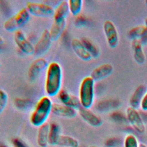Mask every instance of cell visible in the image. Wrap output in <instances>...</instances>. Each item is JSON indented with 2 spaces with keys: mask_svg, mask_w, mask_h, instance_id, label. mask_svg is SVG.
Masks as SVG:
<instances>
[{
  "mask_svg": "<svg viewBox=\"0 0 147 147\" xmlns=\"http://www.w3.org/2000/svg\"><path fill=\"white\" fill-rule=\"evenodd\" d=\"M60 127L57 123L50 124L49 131V144L56 145V141L60 136Z\"/></svg>",
  "mask_w": 147,
  "mask_h": 147,
  "instance_id": "22",
  "label": "cell"
},
{
  "mask_svg": "<svg viewBox=\"0 0 147 147\" xmlns=\"http://www.w3.org/2000/svg\"><path fill=\"white\" fill-rule=\"evenodd\" d=\"M26 9L30 15L42 18L52 17L55 13L52 6L42 2L29 1L26 3Z\"/></svg>",
  "mask_w": 147,
  "mask_h": 147,
  "instance_id": "5",
  "label": "cell"
},
{
  "mask_svg": "<svg viewBox=\"0 0 147 147\" xmlns=\"http://www.w3.org/2000/svg\"><path fill=\"white\" fill-rule=\"evenodd\" d=\"M139 147H147V146H146V145H145L144 144L141 143V144H140Z\"/></svg>",
  "mask_w": 147,
  "mask_h": 147,
  "instance_id": "33",
  "label": "cell"
},
{
  "mask_svg": "<svg viewBox=\"0 0 147 147\" xmlns=\"http://www.w3.org/2000/svg\"><path fill=\"white\" fill-rule=\"evenodd\" d=\"M49 64L48 61L41 57L34 60L30 64L28 72V78L30 82L36 81L41 72L47 68Z\"/></svg>",
  "mask_w": 147,
  "mask_h": 147,
  "instance_id": "8",
  "label": "cell"
},
{
  "mask_svg": "<svg viewBox=\"0 0 147 147\" xmlns=\"http://www.w3.org/2000/svg\"><path fill=\"white\" fill-rule=\"evenodd\" d=\"M52 102L48 96H42L37 102L32 112L29 121L35 127H40L45 123L52 112Z\"/></svg>",
  "mask_w": 147,
  "mask_h": 147,
  "instance_id": "2",
  "label": "cell"
},
{
  "mask_svg": "<svg viewBox=\"0 0 147 147\" xmlns=\"http://www.w3.org/2000/svg\"><path fill=\"white\" fill-rule=\"evenodd\" d=\"M113 67L111 64L109 63H105L95 68L90 74V77L95 81H99L107 76L112 73Z\"/></svg>",
  "mask_w": 147,
  "mask_h": 147,
  "instance_id": "12",
  "label": "cell"
},
{
  "mask_svg": "<svg viewBox=\"0 0 147 147\" xmlns=\"http://www.w3.org/2000/svg\"><path fill=\"white\" fill-rule=\"evenodd\" d=\"M0 147H9L8 145H5V144H2L0 145Z\"/></svg>",
  "mask_w": 147,
  "mask_h": 147,
  "instance_id": "34",
  "label": "cell"
},
{
  "mask_svg": "<svg viewBox=\"0 0 147 147\" xmlns=\"http://www.w3.org/2000/svg\"><path fill=\"white\" fill-rule=\"evenodd\" d=\"M4 42V41H3V39L1 37V36H0V46H1L2 45H3Z\"/></svg>",
  "mask_w": 147,
  "mask_h": 147,
  "instance_id": "32",
  "label": "cell"
},
{
  "mask_svg": "<svg viewBox=\"0 0 147 147\" xmlns=\"http://www.w3.org/2000/svg\"><path fill=\"white\" fill-rule=\"evenodd\" d=\"M58 98L61 104L78 110L80 107V102L79 98L76 96L71 94L65 90H61L58 94Z\"/></svg>",
  "mask_w": 147,
  "mask_h": 147,
  "instance_id": "11",
  "label": "cell"
},
{
  "mask_svg": "<svg viewBox=\"0 0 147 147\" xmlns=\"http://www.w3.org/2000/svg\"><path fill=\"white\" fill-rule=\"evenodd\" d=\"M71 48L75 55L81 60L87 61L91 59L92 56L86 50L81 40L78 38H73L71 42Z\"/></svg>",
  "mask_w": 147,
  "mask_h": 147,
  "instance_id": "15",
  "label": "cell"
},
{
  "mask_svg": "<svg viewBox=\"0 0 147 147\" xmlns=\"http://www.w3.org/2000/svg\"><path fill=\"white\" fill-rule=\"evenodd\" d=\"M126 118L133 129L140 133L145 131V127L142 119L136 109L129 107L126 111Z\"/></svg>",
  "mask_w": 147,
  "mask_h": 147,
  "instance_id": "9",
  "label": "cell"
},
{
  "mask_svg": "<svg viewBox=\"0 0 147 147\" xmlns=\"http://www.w3.org/2000/svg\"><path fill=\"white\" fill-rule=\"evenodd\" d=\"M78 111L81 118L88 125L94 127H98L102 124V119L89 109L80 107Z\"/></svg>",
  "mask_w": 147,
  "mask_h": 147,
  "instance_id": "13",
  "label": "cell"
},
{
  "mask_svg": "<svg viewBox=\"0 0 147 147\" xmlns=\"http://www.w3.org/2000/svg\"><path fill=\"white\" fill-rule=\"evenodd\" d=\"M65 26L66 20L53 21L51 29L49 30L52 41H55L60 38L65 29Z\"/></svg>",
  "mask_w": 147,
  "mask_h": 147,
  "instance_id": "20",
  "label": "cell"
},
{
  "mask_svg": "<svg viewBox=\"0 0 147 147\" xmlns=\"http://www.w3.org/2000/svg\"><path fill=\"white\" fill-rule=\"evenodd\" d=\"M91 147H97V146H91Z\"/></svg>",
  "mask_w": 147,
  "mask_h": 147,
  "instance_id": "36",
  "label": "cell"
},
{
  "mask_svg": "<svg viewBox=\"0 0 147 147\" xmlns=\"http://www.w3.org/2000/svg\"><path fill=\"white\" fill-rule=\"evenodd\" d=\"M142 44L138 39L133 40L131 48L133 52L134 60L138 64H142L145 61V56L143 51Z\"/></svg>",
  "mask_w": 147,
  "mask_h": 147,
  "instance_id": "17",
  "label": "cell"
},
{
  "mask_svg": "<svg viewBox=\"0 0 147 147\" xmlns=\"http://www.w3.org/2000/svg\"><path fill=\"white\" fill-rule=\"evenodd\" d=\"M94 80L89 76L84 78L80 84L79 98L81 107L90 109L94 100Z\"/></svg>",
  "mask_w": 147,
  "mask_h": 147,
  "instance_id": "3",
  "label": "cell"
},
{
  "mask_svg": "<svg viewBox=\"0 0 147 147\" xmlns=\"http://www.w3.org/2000/svg\"><path fill=\"white\" fill-rule=\"evenodd\" d=\"M140 107L141 109L144 111H147V91L145 93L141 103H140Z\"/></svg>",
  "mask_w": 147,
  "mask_h": 147,
  "instance_id": "30",
  "label": "cell"
},
{
  "mask_svg": "<svg viewBox=\"0 0 147 147\" xmlns=\"http://www.w3.org/2000/svg\"><path fill=\"white\" fill-rule=\"evenodd\" d=\"M50 125L45 123L40 126L37 136V143L40 147H47L49 144V131Z\"/></svg>",
  "mask_w": 147,
  "mask_h": 147,
  "instance_id": "16",
  "label": "cell"
},
{
  "mask_svg": "<svg viewBox=\"0 0 147 147\" xmlns=\"http://www.w3.org/2000/svg\"><path fill=\"white\" fill-rule=\"evenodd\" d=\"M14 105L18 110L21 111L26 110L31 105L30 100L24 98H16L14 100Z\"/></svg>",
  "mask_w": 147,
  "mask_h": 147,
  "instance_id": "26",
  "label": "cell"
},
{
  "mask_svg": "<svg viewBox=\"0 0 147 147\" xmlns=\"http://www.w3.org/2000/svg\"><path fill=\"white\" fill-rule=\"evenodd\" d=\"M69 13L74 16H77L80 13L83 7V1L82 0H69L68 1Z\"/></svg>",
  "mask_w": 147,
  "mask_h": 147,
  "instance_id": "25",
  "label": "cell"
},
{
  "mask_svg": "<svg viewBox=\"0 0 147 147\" xmlns=\"http://www.w3.org/2000/svg\"><path fill=\"white\" fill-rule=\"evenodd\" d=\"M69 13L68 3L67 1H62L57 5L53 15V21L66 20Z\"/></svg>",
  "mask_w": 147,
  "mask_h": 147,
  "instance_id": "19",
  "label": "cell"
},
{
  "mask_svg": "<svg viewBox=\"0 0 147 147\" xmlns=\"http://www.w3.org/2000/svg\"><path fill=\"white\" fill-rule=\"evenodd\" d=\"M30 16L26 9L22 8L5 21L3 28L8 32L19 30L29 21Z\"/></svg>",
  "mask_w": 147,
  "mask_h": 147,
  "instance_id": "4",
  "label": "cell"
},
{
  "mask_svg": "<svg viewBox=\"0 0 147 147\" xmlns=\"http://www.w3.org/2000/svg\"><path fill=\"white\" fill-rule=\"evenodd\" d=\"M14 41L22 52L27 55H32L34 52V46L29 41L24 33L17 30L14 33Z\"/></svg>",
  "mask_w": 147,
  "mask_h": 147,
  "instance_id": "6",
  "label": "cell"
},
{
  "mask_svg": "<svg viewBox=\"0 0 147 147\" xmlns=\"http://www.w3.org/2000/svg\"><path fill=\"white\" fill-rule=\"evenodd\" d=\"M78 19L76 21V23L78 25H79V26L84 25V24H86V18L83 16H79L78 18Z\"/></svg>",
  "mask_w": 147,
  "mask_h": 147,
  "instance_id": "31",
  "label": "cell"
},
{
  "mask_svg": "<svg viewBox=\"0 0 147 147\" xmlns=\"http://www.w3.org/2000/svg\"><path fill=\"white\" fill-rule=\"evenodd\" d=\"M145 25L147 27V17L145 19Z\"/></svg>",
  "mask_w": 147,
  "mask_h": 147,
  "instance_id": "35",
  "label": "cell"
},
{
  "mask_svg": "<svg viewBox=\"0 0 147 147\" xmlns=\"http://www.w3.org/2000/svg\"><path fill=\"white\" fill-rule=\"evenodd\" d=\"M8 101V95L2 89L0 88V114L6 107Z\"/></svg>",
  "mask_w": 147,
  "mask_h": 147,
  "instance_id": "28",
  "label": "cell"
},
{
  "mask_svg": "<svg viewBox=\"0 0 147 147\" xmlns=\"http://www.w3.org/2000/svg\"><path fill=\"white\" fill-rule=\"evenodd\" d=\"M103 29L108 45L112 48H115L118 44L119 38L114 24L110 20H106L103 24Z\"/></svg>",
  "mask_w": 147,
  "mask_h": 147,
  "instance_id": "7",
  "label": "cell"
},
{
  "mask_svg": "<svg viewBox=\"0 0 147 147\" xmlns=\"http://www.w3.org/2000/svg\"><path fill=\"white\" fill-rule=\"evenodd\" d=\"M52 42V40L49 30H44L34 46V54L39 57L42 56L49 51Z\"/></svg>",
  "mask_w": 147,
  "mask_h": 147,
  "instance_id": "10",
  "label": "cell"
},
{
  "mask_svg": "<svg viewBox=\"0 0 147 147\" xmlns=\"http://www.w3.org/2000/svg\"><path fill=\"white\" fill-rule=\"evenodd\" d=\"M124 147H139V143L137 137L133 134L127 135L124 140Z\"/></svg>",
  "mask_w": 147,
  "mask_h": 147,
  "instance_id": "27",
  "label": "cell"
},
{
  "mask_svg": "<svg viewBox=\"0 0 147 147\" xmlns=\"http://www.w3.org/2000/svg\"><path fill=\"white\" fill-rule=\"evenodd\" d=\"M83 45L92 57H98L100 55V51L98 47L90 40L87 38H83L81 40Z\"/></svg>",
  "mask_w": 147,
  "mask_h": 147,
  "instance_id": "24",
  "label": "cell"
},
{
  "mask_svg": "<svg viewBox=\"0 0 147 147\" xmlns=\"http://www.w3.org/2000/svg\"><path fill=\"white\" fill-rule=\"evenodd\" d=\"M0 68H1V63H0Z\"/></svg>",
  "mask_w": 147,
  "mask_h": 147,
  "instance_id": "37",
  "label": "cell"
},
{
  "mask_svg": "<svg viewBox=\"0 0 147 147\" xmlns=\"http://www.w3.org/2000/svg\"><path fill=\"white\" fill-rule=\"evenodd\" d=\"M63 72L60 65L55 61L49 64L46 71L45 91L48 96H55L61 90Z\"/></svg>",
  "mask_w": 147,
  "mask_h": 147,
  "instance_id": "1",
  "label": "cell"
},
{
  "mask_svg": "<svg viewBox=\"0 0 147 147\" xmlns=\"http://www.w3.org/2000/svg\"><path fill=\"white\" fill-rule=\"evenodd\" d=\"M12 145L13 147H30L23 140L18 137L12 140Z\"/></svg>",
  "mask_w": 147,
  "mask_h": 147,
  "instance_id": "29",
  "label": "cell"
},
{
  "mask_svg": "<svg viewBox=\"0 0 147 147\" xmlns=\"http://www.w3.org/2000/svg\"><path fill=\"white\" fill-rule=\"evenodd\" d=\"M76 110L60 103H53L52 113L56 116L66 118H73L76 115Z\"/></svg>",
  "mask_w": 147,
  "mask_h": 147,
  "instance_id": "14",
  "label": "cell"
},
{
  "mask_svg": "<svg viewBox=\"0 0 147 147\" xmlns=\"http://www.w3.org/2000/svg\"><path fill=\"white\" fill-rule=\"evenodd\" d=\"M56 145L63 147H79V142L76 138L70 136L60 135Z\"/></svg>",
  "mask_w": 147,
  "mask_h": 147,
  "instance_id": "21",
  "label": "cell"
},
{
  "mask_svg": "<svg viewBox=\"0 0 147 147\" xmlns=\"http://www.w3.org/2000/svg\"><path fill=\"white\" fill-rule=\"evenodd\" d=\"M147 32V27L144 25H138L132 28L128 32V36L133 40L141 38Z\"/></svg>",
  "mask_w": 147,
  "mask_h": 147,
  "instance_id": "23",
  "label": "cell"
},
{
  "mask_svg": "<svg viewBox=\"0 0 147 147\" xmlns=\"http://www.w3.org/2000/svg\"><path fill=\"white\" fill-rule=\"evenodd\" d=\"M146 91V87L144 84L139 85L136 88L130 98L129 103L130 107L136 109L138 108L140 106L141 100Z\"/></svg>",
  "mask_w": 147,
  "mask_h": 147,
  "instance_id": "18",
  "label": "cell"
}]
</instances>
